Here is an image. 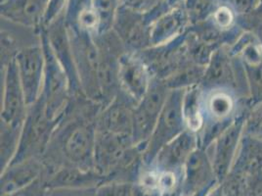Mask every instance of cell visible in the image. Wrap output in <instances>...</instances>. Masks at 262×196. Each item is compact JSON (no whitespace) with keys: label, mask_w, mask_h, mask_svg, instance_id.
I'll list each match as a JSON object with an SVG mask.
<instances>
[{"label":"cell","mask_w":262,"mask_h":196,"mask_svg":"<svg viewBox=\"0 0 262 196\" xmlns=\"http://www.w3.org/2000/svg\"><path fill=\"white\" fill-rule=\"evenodd\" d=\"M101 108L100 103L84 95L72 97L41 158L43 178L60 167L95 170L94 150Z\"/></svg>","instance_id":"6da1fadb"},{"label":"cell","mask_w":262,"mask_h":196,"mask_svg":"<svg viewBox=\"0 0 262 196\" xmlns=\"http://www.w3.org/2000/svg\"><path fill=\"white\" fill-rule=\"evenodd\" d=\"M68 29L81 91L85 97L102 105L100 56L94 34L76 27L68 26Z\"/></svg>","instance_id":"7a4b0ae2"},{"label":"cell","mask_w":262,"mask_h":196,"mask_svg":"<svg viewBox=\"0 0 262 196\" xmlns=\"http://www.w3.org/2000/svg\"><path fill=\"white\" fill-rule=\"evenodd\" d=\"M59 121L49 118L41 96L29 106L18 149L10 164L32 158H42Z\"/></svg>","instance_id":"3957f363"},{"label":"cell","mask_w":262,"mask_h":196,"mask_svg":"<svg viewBox=\"0 0 262 196\" xmlns=\"http://www.w3.org/2000/svg\"><path fill=\"white\" fill-rule=\"evenodd\" d=\"M41 44L45 54V73L41 97L49 118L59 121L64 115L73 97L71 84L65 70L53 53L42 28Z\"/></svg>","instance_id":"277c9868"},{"label":"cell","mask_w":262,"mask_h":196,"mask_svg":"<svg viewBox=\"0 0 262 196\" xmlns=\"http://www.w3.org/2000/svg\"><path fill=\"white\" fill-rule=\"evenodd\" d=\"M184 92L185 90L182 89L170 90L153 133L143 151L145 166H152L158 153L164 145L187 130L182 111Z\"/></svg>","instance_id":"5b68a950"},{"label":"cell","mask_w":262,"mask_h":196,"mask_svg":"<svg viewBox=\"0 0 262 196\" xmlns=\"http://www.w3.org/2000/svg\"><path fill=\"white\" fill-rule=\"evenodd\" d=\"M169 92L170 90L163 80L152 77L149 89L134 108L132 140L142 153L153 133Z\"/></svg>","instance_id":"8992f818"},{"label":"cell","mask_w":262,"mask_h":196,"mask_svg":"<svg viewBox=\"0 0 262 196\" xmlns=\"http://www.w3.org/2000/svg\"><path fill=\"white\" fill-rule=\"evenodd\" d=\"M230 54L241 63L244 70L248 106L262 102V44L257 36L245 31L229 47Z\"/></svg>","instance_id":"52a82bcc"},{"label":"cell","mask_w":262,"mask_h":196,"mask_svg":"<svg viewBox=\"0 0 262 196\" xmlns=\"http://www.w3.org/2000/svg\"><path fill=\"white\" fill-rule=\"evenodd\" d=\"M29 105L15 60L1 67L0 127L23 130Z\"/></svg>","instance_id":"ba28073f"},{"label":"cell","mask_w":262,"mask_h":196,"mask_svg":"<svg viewBox=\"0 0 262 196\" xmlns=\"http://www.w3.org/2000/svg\"><path fill=\"white\" fill-rule=\"evenodd\" d=\"M94 38L98 46L100 56L102 105L105 106L120 92V60L121 56L127 51L114 30L107 33H96L94 34Z\"/></svg>","instance_id":"9c48e42d"},{"label":"cell","mask_w":262,"mask_h":196,"mask_svg":"<svg viewBox=\"0 0 262 196\" xmlns=\"http://www.w3.org/2000/svg\"><path fill=\"white\" fill-rule=\"evenodd\" d=\"M249 108L250 107L247 103L236 120L219 135L208 149L211 150V153L208 154L219 184H221L225 180L235 161L242 138L244 135L245 122Z\"/></svg>","instance_id":"30bf717a"},{"label":"cell","mask_w":262,"mask_h":196,"mask_svg":"<svg viewBox=\"0 0 262 196\" xmlns=\"http://www.w3.org/2000/svg\"><path fill=\"white\" fill-rule=\"evenodd\" d=\"M137 54L148 67L152 77L163 81L192 62L186 53L185 33L167 44L151 46Z\"/></svg>","instance_id":"8fae6325"},{"label":"cell","mask_w":262,"mask_h":196,"mask_svg":"<svg viewBox=\"0 0 262 196\" xmlns=\"http://www.w3.org/2000/svg\"><path fill=\"white\" fill-rule=\"evenodd\" d=\"M243 72L240 62L230 54L229 46H223L211 56L199 87L203 92L214 89H231L238 92L239 74Z\"/></svg>","instance_id":"7c38bea8"},{"label":"cell","mask_w":262,"mask_h":196,"mask_svg":"<svg viewBox=\"0 0 262 196\" xmlns=\"http://www.w3.org/2000/svg\"><path fill=\"white\" fill-rule=\"evenodd\" d=\"M26 100L29 106L34 104L42 93L45 54L42 44L27 47L15 58Z\"/></svg>","instance_id":"4fadbf2b"},{"label":"cell","mask_w":262,"mask_h":196,"mask_svg":"<svg viewBox=\"0 0 262 196\" xmlns=\"http://www.w3.org/2000/svg\"><path fill=\"white\" fill-rule=\"evenodd\" d=\"M113 30L127 52L138 53L151 46L150 26L145 20L144 12L120 5Z\"/></svg>","instance_id":"5bb4252c"},{"label":"cell","mask_w":262,"mask_h":196,"mask_svg":"<svg viewBox=\"0 0 262 196\" xmlns=\"http://www.w3.org/2000/svg\"><path fill=\"white\" fill-rule=\"evenodd\" d=\"M42 29L46 33L53 53L69 77L73 96L84 95L81 91L77 76L69 29L66 22L65 13L60 15L53 22Z\"/></svg>","instance_id":"9a60e30c"},{"label":"cell","mask_w":262,"mask_h":196,"mask_svg":"<svg viewBox=\"0 0 262 196\" xmlns=\"http://www.w3.org/2000/svg\"><path fill=\"white\" fill-rule=\"evenodd\" d=\"M137 103L120 90L110 103L102 106L97 118V131L132 136L133 112Z\"/></svg>","instance_id":"2e32d148"},{"label":"cell","mask_w":262,"mask_h":196,"mask_svg":"<svg viewBox=\"0 0 262 196\" xmlns=\"http://www.w3.org/2000/svg\"><path fill=\"white\" fill-rule=\"evenodd\" d=\"M151 81L152 75L139 55L125 52L121 56L119 69L120 90L135 103L144 97Z\"/></svg>","instance_id":"e0dca14e"},{"label":"cell","mask_w":262,"mask_h":196,"mask_svg":"<svg viewBox=\"0 0 262 196\" xmlns=\"http://www.w3.org/2000/svg\"><path fill=\"white\" fill-rule=\"evenodd\" d=\"M212 163L208 150L196 148L186 161L182 174V196H191L198 191L216 185Z\"/></svg>","instance_id":"ac0fdd59"},{"label":"cell","mask_w":262,"mask_h":196,"mask_svg":"<svg viewBox=\"0 0 262 196\" xmlns=\"http://www.w3.org/2000/svg\"><path fill=\"white\" fill-rule=\"evenodd\" d=\"M196 148H199L196 133L185 130L164 145L152 166L160 172H183L186 161Z\"/></svg>","instance_id":"d6986e66"},{"label":"cell","mask_w":262,"mask_h":196,"mask_svg":"<svg viewBox=\"0 0 262 196\" xmlns=\"http://www.w3.org/2000/svg\"><path fill=\"white\" fill-rule=\"evenodd\" d=\"M44 169L41 158H32L10 164L1 172V196L11 195L33 185L42 178Z\"/></svg>","instance_id":"ffe728a7"},{"label":"cell","mask_w":262,"mask_h":196,"mask_svg":"<svg viewBox=\"0 0 262 196\" xmlns=\"http://www.w3.org/2000/svg\"><path fill=\"white\" fill-rule=\"evenodd\" d=\"M49 0H1V18L32 29H41Z\"/></svg>","instance_id":"44dd1931"},{"label":"cell","mask_w":262,"mask_h":196,"mask_svg":"<svg viewBox=\"0 0 262 196\" xmlns=\"http://www.w3.org/2000/svg\"><path fill=\"white\" fill-rule=\"evenodd\" d=\"M48 189L58 187H97L106 178L95 170H83L77 167H60L42 178Z\"/></svg>","instance_id":"7402d4cb"},{"label":"cell","mask_w":262,"mask_h":196,"mask_svg":"<svg viewBox=\"0 0 262 196\" xmlns=\"http://www.w3.org/2000/svg\"><path fill=\"white\" fill-rule=\"evenodd\" d=\"M189 26V18L183 5L165 13L150 26L151 46L167 44L183 35Z\"/></svg>","instance_id":"603a6c76"},{"label":"cell","mask_w":262,"mask_h":196,"mask_svg":"<svg viewBox=\"0 0 262 196\" xmlns=\"http://www.w3.org/2000/svg\"><path fill=\"white\" fill-rule=\"evenodd\" d=\"M262 170V141L244 133L230 171L251 177Z\"/></svg>","instance_id":"cb8c5ba5"},{"label":"cell","mask_w":262,"mask_h":196,"mask_svg":"<svg viewBox=\"0 0 262 196\" xmlns=\"http://www.w3.org/2000/svg\"><path fill=\"white\" fill-rule=\"evenodd\" d=\"M183 117L187 130L195 133L203 127V108H202V90L199 87L186 89L182 104Z\"/></svg>","instance_id":"d4e9b609"},{"label":"cell","mask_w":262,"mask_h":196,"mask_svg":"<svg viewBox=\"0 0 262 196\" xmlns=\"http://www.w3.org/2000/svg\"><path fill=\"white\" fill-rule=\"evenodd\" d=\"M205 71L206 67L191 62L164 80V84L169 90H186L191 87H199L205 75Z\"/></svg>","instance_id":"484cf974"},{"label":"cell","mask_w":262,"mask_h":196,"mask_svg":"<svg viewBox=\"0 0 262 196\" xmlns=\"http://www.w3.org/2000/svg\"><path fill=\"white\" fill-rule=\"evenodd\" d=\"M186 53L189 59L196 65L207 67L216 48L200 41L196 35L187 30L185 33Z\"/></svg>","instance_id":"4316f807"},{"label":"cell","mask_w":262,"mask_h":196,"mask_svg":"<svg viewBox=\"0 0 262 196\" xmlns=\"http://www.w3.org/2000/svg\"><path fill=\"white\" fill-rule=\"evenodd\" d=\"M219 4V0H184L183 7L189 18L190 26L207 21Z\"/></svg>","instance_id":"83f0119b"},{"label":"cell","mask_w":262,"mask_h":196,"mask_svg":"<svg viewBox=\"0 0 262 196\" xmlns=\"http://www.w3.org/2000/svg\"><path fill=\"white\" fill-rule=\"evenodd\" d=\"M92 3L98 15V33H107L113 30L120 6V0H92Z\"/></svg>","instance_id":"f1b7e54d"},{"label":"cell","mask_w":262,"mask_h":196,"mask_svg":"<svg viewBox=\"0 0 262 196\" xmlns=\"http://www.w3.org/2000/svg\"><path fill=\"white\" fill-rule=\"evenodd\" d=\"M210 19L219 30L223 32H229L239 26L237 13L229 5L221 2Z\"/></svg>","instance_id":"f546056e"},{"label":"cell","mask_w":262,"mask_h":196,"mask_svg":"<svg viewBox=\"0 0 262 196\" xmlns=\"http://www.w3.org/2000/svg\"><path fill=\"white\" fill-rule=\"evenodd\" d=\"M244 133L262 141V102L251 106L248 110Z\"/></svg>","instance_id":"4dcf8cb0"},{"label":"cell","mask_w":262,"mask_h":196,"mask_svg":"<svg viewBox=\"0 0 262 196\" xmlns=\"http://www.w3.org/2000/svg\"><path fill=\"white\" fill-rule=\"evenodd\" d=\"M134 183L106 181L97 186L98 196H133Z\"/></svg>","instance_id":"1f68e13d"},{"label":"cell","mask_w":262,"mask_h":196,"mask_svg":"<svg viewBox=\"0 0 262 196\" xmlns=\"http://www.w3.org/2000/svg\"><path fill=\"white\" fill-rule=\"evenodd\" d=\"M69 0H49L48 6L44 15L43 22H42V27L45 28L49 24L57 19L60 15L65 13L67 5H68Z\"/></svg>","instance_id":"d6a6232c"},{"label":"cell","mask_w":262,"mask_h":196,"mask_svg":"<svg viewBox=\"0 0 262 196\" xmlns=\"http://www.w3.org/2000/svg\"><path fill=\"white\" fill-rule=\"evenodd\" d=\"M46 196H98L97 187H82V188H71V187H58L48 189Z\"/></svg>","instance_id":"836d02e7"},{"label":"cell","mask_w":262,"mask_h":196,"mask_svg":"<svg viewBox=\"0 0 262 196\" xmlns=\"http://www.w3.org/2000/svg\"><path fill=\"white\" fill-rule=\"evenodd\" d=\"M221 3L227 4L237 13L238 16L248 15L254 11L260 4L261 0H219Z\"/></svg>","instance_id":"e575fe53"},{"label":"cell","mask_w":262,"mask_h":196,"mask_svg":"<svg viewBox=\"0 0 262 196\" xmlns=\"http://www.w3.org/2000/svg\"><path fill=\"white\" fill-rule=\"evenodd\" d=\"M47 192H48V188L46 187L43 180L41 178L40 180L33 183V185L8 196H46Z\"/></svg>","instance_id":"d590c367"},{"label":"cell","mask_w":262,"mask_h":196,"mask_svg":"<svg viewBox=\"0 0 262 196\" xmlns=\"http://www.w3.org/2000/svg\"><path fill=\"white\" fill-rule=\"evenodd\" d=\"M133 196H162L159 188L149 187L135 183L133 187Z\"/></svg>","instance_id":"8d00e7d4"},{"label":"cell","mask_w":262,"mask_h":196,"mask_svg":"<svg viewBox=\"0 0 262 196\" xmlns=\"http://www.w3.org/2000/svg\"><path fill=\"white\" fill-rule=\"evenodd\" d=\"M120 5L126 8L145 12L148 0H120Z\"/></svg>","instance_id":"74e56055"},{"label":"cell","mask_w":262,"mask_h":196,"mask_svg":"<svg viewBox=\"0 0 262 196\" xmlns=\"http://www.w3.org/2000/svg\"><path fill=\"white\" fill-rule=\"evenodd\" d=\"M208 196H224L223 194V189H222V186L220 184H217L215 185L208 193Z\"/></svg>","instance_id":"f35d334b"},{"label":"cell","mask_w":262,"mask_h":196,"mask_svg":"<svg viewBox=\"0 0 262 196\" xmlns=\"http://www.w3.org/2000/svg\"><path fill=\"white\" fill-rule=\"evenodd\" d=\"M217 185V184H216ZM216 185H210V186H208V187H206V188H204V189H202V190H200V191H198L196 193H194V194H192L191 196H208V193H209V191L215 186Z\"/></svg>","instance_id":"ab89813d"},{"label":"cell","mask_w":262,"mask_h":196,"mask_svg":"<svg viewBox=\"0 0 262 196\" xmlns=\"http://www.w3.org/2000/svg\"><path fill=\"white\" fill-rule=\"evenodd\" d=\"M250 14H254V15H257V16H259V15H262V0L260 1V4H259V6L254 10V11L251 12Z\"/></svg>","instance_id":"60d3db41"}]
</instances>
